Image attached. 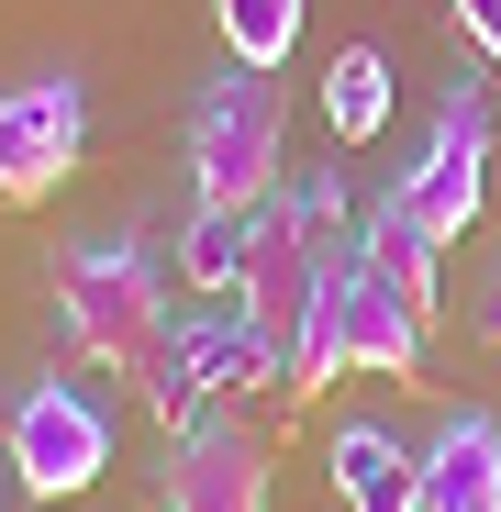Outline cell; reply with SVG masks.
<instances>
[{
  "mask_svg": "<svg viewBox=\"0 0 501 512\" xmlns=\"http://www.w3.org/2000/svg\"><path fill=\"white\" fill-rule=\"evenodd\" d=\"M334 268H357V212H346V190H334V179H279V190L257 201V256H245V290H234V312L257 323V346H268V368H279V390H290V368H301V346H312V312H323Z\"/></svg>",
  "mask_w": 501,
  "mask_h": 512,
  "instance_id": "obj_1",
  "label": "cell"
},
{
  "mask_svg": "<svg viewBox=\"0 0 501 512\" xmlns=\"http://www.w3.org/2000/svg\"><path fill=\"white\" fill-rule=\"evenodd\" d=\"M45 301H56V334L78 346V368L145 379L156 346L179 334V323H167V290H156V256H145L134 234H112V245H56V256H45Z\"/></svg>",
  "mask_w": 501,
  "mask_h": 512,
  "instance_id": "obj_2",
  "label": "cell"
},
{
  "mask_svg": "<svg viewBox=\"0 0 501 512\" xmlns=\"http://www.w3.org/2000/svg\"><path fill=\"white\" fill-rule=\"evenodd\" d=\"M290 179V90L279 67H234L190 101V201L201 212H257Z\"/></svg>",
  "mask_w": 501,
  "mask_h": 512,
  "instance_id": "obj_3",
  "label": "cell"
},
{
  "mask_svg": "<svg viewBox=\"0 0 501 512\" xmlns=\"http://www.w3.org/2000/svg\"><path fill=\"white\" fill-rule=\"evenodd\" d=\"M424 334H435V323L357 256V268H334V290H323V312H312V346H301V368H290V390L312 401V390H334V379H412V368H424Z\"/></svg>",
  "mask_w": 501,
  "mask_h": 512,
  "instance_id": "obj_4",
  "label": "cell"
},
{
  "mask_svg": "<svg viewBox=\"0 0 501 512\" xmlns=\"http://www.w3.org/2000/svg\"><path fill=\"white\" fill-rule=\"evenodd\" d=\"M401 212L424 223L435 245H457L468 223H479V190H490V90H446V112H435V134L412 145V167H401Z\"/></svg>",
  "mask_w": 501,
  "mask_h": 512,
  "instance_id": "obj_5",
  "label": "cell"
},
{
  "mask_svg": "<svg viewBox=\"0 0 501 512\" xmlns=\"http://www.w3.org/2000/svg\"><path fill=\"white\" fill-rule=\"evenodd\" d=\"M101 468H112L101 401L78 390V379H34V390L12 401V479H23L34 501H78Z\"/></svg>",
  "mask_w": 501,
  "mask_h": 512,
  "instance_id": "obj_6",
  "label": "cell"
},
{
  "mask_svg": "<svg viewBox=\"0 0 501 512\" xmlns=\"http://www.w3.org/2000/svg\"><path fill=\"white\" fill-rule=\"evenodd\" d=\"M279 446L245 412H201L179 423V457H167V512H268Z\"/></svg>",
  "mask_w": 501,
  "mask_h": 512,
  "instance_id": "obj_7",
  "label": "cell"
},
{
  "mask_svg": "<svg viewBox=\"0 0 501 512\" xmlns=\"http://www.w3.org/2000/svg\"><path fill=\"white\" fill-rule=\"evenodd\" d=\"M78 145H90V101H78V78H23L12 101H0V201H45Z\"/></svg>",
  "mask_w": 501,
  "mask_h": 512,
  "instance_id": "obj_8",
  "label": "cell"
},
{
  "mask_svg": "<svg viewBox=\"0 0 501 512\" xmlns=\"http://www.w3.org/2000/svg\"><path fill=\"white\" fill-rule=\"evenodd\" d=\"M323 468H334V501L346 512H424V457H412L390 423H334Z\"/></svg>",
  "mask_w": 501,
  "mask_h": 512,
  "instance_id": "obj_9",
  "label": "cell"
},
{
  "mask_svg": "<svg viewBox=\"0 0 501 512\" xmlns=\"http://www.w3.org/2000/svg\"><path fill=\"white\" fill-rule=\"evenodd\" d=\"M424 512H501V423L457 412L424 446Z\"/></svg>",
  "mask_w": 501,
  "mask_h": 512,
  "instance_id": "obj_10",
  "label": "cell"
},
{
  "mask_svg": "<svg viewBox=\"0 0 501 512\" xmlns=\"http://www.w3.org/2000/svg\"><path fill=\"white\" fill-rule=\"evenodd\" d=\"M357 256H368V268H379V279H390V290H401L412 312L435 323V301H446L435 256H446V245H435L424 223H412V212H401V190H379V201H368V223H357Z\"/></svg>",
  "mask_w": 501,
  "mask_h": 512,
  "instance_id": "obj_11",
  "label": "cell"
},
{
  "mask_svg": "<svg viewBox=\"0 0 501 512\" xmlns=\"http://www.w3.org/2000/svg\"><path fill=\"white\" fill-rule=\"evenodd\" d=\"M179 368H190L201 401H245V390H268V379H279L245 312H201V323H179Z\"/></svg>",
  "mask_w": 501,
  "mask_h": 512,
  "instance_id": "obj_12",
  "label": "cell"
},
{
  "mask_svg": "<svg viewBox=\"0 0 501 512\" xmlns=\"http://www.w3.org/2000/svg\"><path fill=\"white\" fill-rule=\"evenodd\" d=\"M323 123H334V145H368V134L390 123V56H379V45H334V67H323Z\"/></svg>",
  "mask_w": 501,
  "mask_h": 512,
  "instance_id": "obj_13",
  "label": "cell"
},
{
  "mask_svg": "<svg viewBox=\"0 0 501 512\" xmlns=\"http://www.w3.org/2000/svg\"><path fill=\"white\" fill-rule=\"evenodd\" d=\"M245 256H257V212H201V201H190L179 279H190V290H212V301H234V290H245Z\"/></svg>",
  "mask_w": 501,
  "mask_h": 512,
  "instance_id": "obj_14",
  "label": "cell"
},
{
  "mask_svg": "<svg viewBox=\"0 0 501 512\" xmlns=\"http://www.w3.org/2000/svg\"><path fill=\"white\" fill-rule=\"evenodd\" d=\"M212 23H223V56L234 67H279L301 45V0H212Z\"/></svg>",
  "mask_w": 501,
  "mask_h": 512,
  "instance_id": "obj_15",
  "label": "cell"
},
{
  "mask_svg": "<svg viewBox=\"0 0 501 512\" xmlns=\"http://www.w3.org/2000/svg\"><path fill=\"white\" fill-rule=\"evenodd\" d=\"M446 12H457V34H468V45L501 67V0H446Z\"/></svg>",
  "mask_w": 501,
  "mask_h": 512,
  "instance_id": "obj_16",
  "label": "cell"
},
{
  "mask_svg": "<svg viewBox=\"0 0 501 512\" xmlns=\"http://www.w3.org/2000/svg\"><path fill=\"white\" fill-rule=\"evenodd\" d=\"M468 323H479V346L501 357V256H490V268H479V290H468Z\"/></svg>",
  "mask_w": 501,
  "mask_h": 512,
  "instance_id": "obj_17",
  "label": "cell"
}]
</instances>
